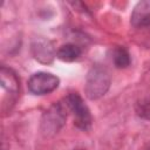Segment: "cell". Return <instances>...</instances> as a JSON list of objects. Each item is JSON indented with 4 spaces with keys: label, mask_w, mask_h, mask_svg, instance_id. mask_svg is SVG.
<instances>
[{
    "label": "cell",
    "mask_w": 150,
    "mask_h": 150,
    "mask_svg": "<svg viewBox=\"0 0 150 150\" xmlns=\"http://www.w3.org/2000/svg\"><path fill=\"white\" fill-rule=\"evenodd\" d=\"M66 107L74 116V123L76 127L86 130L91 124V115L88 107L77 94H70L66 98Z\"/></svg>",
    "instance_id": "7a4b0ae2"
},
{
    "label": "cell",
    "mask_w": 150,
    "mask_h": 150,
    "mask_svg": "<svg viewBox=\"0 0 150 150\" xmlns=\"http://www.w3.org/2000/svg\"><path fill=\"white\" fill-rule=\"evenodd\" d=\"M81 150H82V149H81Z\"/></svg>",
    "instance_id": "9c48e42d"
},
{
    "label": "cell",
    "mask_w": 150,
    "mask_h": 150,
    "mask_svg": "<svg viewBox=\"0 0 150 150\" xmlns=\"http://www.w3.org/2000/svg\"><path fill=\"white\" fill-rule=\"evenodd\" d=\"M66 110H67V107L60 103H55L45 112L42 117V123H41L42 132L45 135H53L59 131V129L64 123V120L67 116Z\"/></svg>",
    "instance_id": "3957f363"
},
{
    "label": "cell",
    "mask_w": 150,
    "mask_h": 150,
    "mask_svg": "<svg viewBox=\"0 0 150 150\" xmlns=\"http://www.w3.org/2000/svg\"><path fill=\"white\" fill-rule=\"evenodd\" d=\"M112 60L116 67L125 68L130 63V55L124 47H116L112 52Z\"/></svg>",
    "instance_id": "ba28073f"
},
{
    "label": "cell",
    "mask_w": 150,
    "mask_h": 150,
    "mask_svg": "<svg viewBox=\"0 0 150 150\" xmlns=\"http://www.w3.org/2000/svg\"><path fill=\"white\" fill-rule=\"evenodd\" d=\"M33 49L35 50V57L41 61L49 62L53 59V48L49 46L48 41H39L33 46Z\"/></svg>",
    "instance_id": "52a82bcc"
},
{
    "label": "cell",
    "mask_w": 150,
    "mask_h": 150,
    "mask_svg": "<svg viewBox=\"0 0 150 150\" xmlns=\"http://www.w3.org/2000/svg\"><path fill=\"white\" fill-rule=\"evenodd\" d=\"M81 53H82V50L79 46L68 43V45H63L60 47V49L57 50V57L62 61L71 62V61L76 60L81 55Z\"/></svg>",
    "instance_id": "8992f818"
},
{
    "label": "cell",
    "mask_w": 150,
    "mask_h": 150,
    "mask_svg": "<svg viewBox=\"0 0 150 150\" xmlns=\"http://www.w3.org/2000/svg\"><path fill=\"white\" fill-rule=\"evenodd\" d=\"M131 23L135 27H145L150 25V0L137 4L131 14Z\"/></svg>",
    "instance_id": "5b68a950"
},
{
    "label": "cell",
    "mask_w": 150,
    "mask_h": 150,
    "mask_svg": "<svg viewBox=\"0 0 150 150\" xmlns=\"http://www.w3.org/2000/svg\"><path fill=\"white\" fill-rule=\"evenodd\" d=\"M59 79L49 73H36L28 80V89L36 95L52 93L59 87Z\"/></svg>",
    "instance_id": "277c9868"
},
{
    "label": "cell",
    "mask_w": 150,
    "mask_h": 150,
    "mask_svg": "<svg viewBox=\"0 0 150 150\" xmlns=\"http://www.w3.org/2000/svg\"><path fill=\"white\" fill-rule=\"evenodd\" d=\"M110 86V77L105 69L101 67L93 68L88 76L86 82V94L89 98L95 100L104 95Z\"/></svg>",
    "instance_id": "6da1fadb"
}]
</instances>
